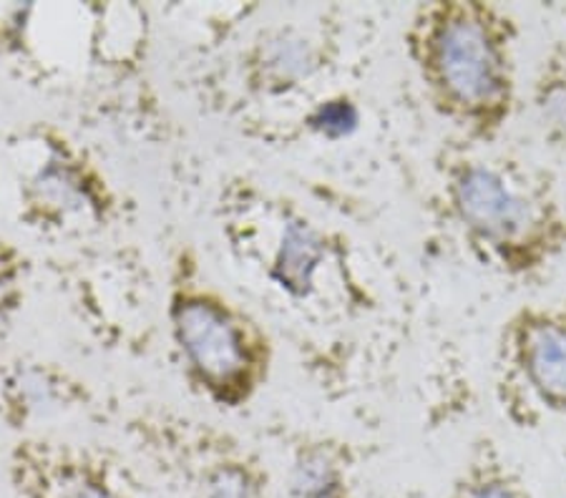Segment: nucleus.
<instances>
[{
  "label": "nucleus",
  "instance_id": "nucleus-14",
  "mask_svg": "<svg viewBox=\"0 0 566 498\" xmlns=\"http://www.w3.org/2000/svg\"><path fill=\"white\" fill-rule=\"evenodd\" d=\"M534 108L546 139L566 147V51L554 49L534 78Z\"/></svg>",
  "mask_w": 566,
  "mask_h": 498
},
{
  "label": "nucleus",
  "instance_id": "nucleus-6",
  "mask_svg": "<svg viewBox=\"0 0 566 498\" xmlns=\"http://www.w3.org/2000/svg\"><path fill=\"white\" fill-rule=\"evenodd\" d=\"M6 153L25 230L49 240H84L124 220L122 192L102 159L59 124L21 126Z\"/></svg>",
  "mask_w": 566,
  "mask_h": 498
},
{
  "label": "nucleus",
  "instance_id": "nucleus-15",
  "mask_svg": "<svg viewBox=\"0 0 566 498\" xmlns=\"http://www.w3.org/2000/svg\"><path fill=\"white\" fill-rule=\"evenodd\" d=\"M31 262L13 242L0 237V332H6L23 310L29 295Z\"/></svg>",
  "mask_w": 566,
  "mask_h": 498
},
{
  "label": "nucleus",
  "instance_id": "nucleus-5",
  "mask_svg": "<svg viewBox=\"0 0 566 498\" xmlns=\"http://www.w3.org/2000/svg\"><path fill=\"white\" fill-rule=\"evenodd\" d=\"M149 13L134 3L0 6V56L43 84L129 81L144 68Z\"/></svg>",
  "mask_w": 566,
  "mask_h": 498
},
{
  "label": "nucleus",
  "instance_id": "nucleus-8",
  "mask_svg": "<svg viewBox=\"0 0 566 498\" xmlns=\"http://www.w3.org/2000/svg\"><path fill=\"white\" fill-rule=\"evenodd\" d=\"M491 388L504 418L522 431L566 421V300H534L501 320Z\"/></svg>",
  "mask_w": 566,
  "mask_h": 498
},
{
  "label": "nucleus",
  "instance_id": "nucleus-3",
  "mask_svg": "<svg viewBox=\"0 0 566 498\" xmlns=\"http://www.w3.org/2000/svg\"><path fill=\"white\" fill-rule=\"evenodd\" d=\"M518 21L491 0H431L408 15L403 51L451 136L499 144L518 104Z\"/></svg>",
  "mask_w": 566,
  "mask_h": 498
},
{
  "label": "nucleus",
  "instance_id": "nucleus-2",
  "mask_svg": "<svg viewBox=\"0 0 566 498\" xmlns=\"http://www.w3.org/2000/svg\"><path fill=\"white\" fill-rule=\"evenodd\" d=\"M446 220L481 265L532 279L566 255V204L536 161L449 136L433 157Z\"/></svg>",
  "mask_w": 566,
  "mask_h": 498
},
{
  "label": "nucleus",
  "instance_id": "nucleus-9",
  "mask_svg": "<svg viewBox=\"0 0 566 498\" xmlns=\"http://www.w3.org/2000/svg\"><path fill=\"white\" fill-rule=\"evenodd\" d=\"M8 481L18 498H144L139 478L116 451L53 433L13 443Z\"/></svg>",
  "mask_w": 566,
  "mask_h": 498
},
{
  "label": "nucleus",
  "instance_id": "nucleus-13",
  "mask_svg": "<svg viewBox=\"0 0 566 498\" xmlns=\"http://www.w3.org/2000/svg\"><path fill=\"white\" fill-rule=\"evenodd\" d=\"M446 498H536V494L501 443L479 436L465 451Z\"/></svg>",
  "mask_w": 566,
  "mask_h": 498
},
{
  "label": "nucleus",
  "instance_id": "nucleus-11",
  "mask_svg": "<svg viewBox=\"0 0 566 498\" xmlns=\"http://www.w3.org/2000/svg\"><path fill=\"white\" fill-rule=\"evenodd\" d=\"M91 403L88 380L63 362L21 356L0 370V418L18 436L43 433V425L71 418Z\"/></svg>",
  "mask_w": 566,
  "mask_h": 498
},
{
  "label": "nucleus",
  "instance_id": "nucleus-4",
  "mask_svg": "<svg viewBox=\"0 0 566 498\" xmlns=\"http://www.w3.org/2000/svg\"><path fill=\"white\" fill-rule=\"evenodd\" d=\"M167 330L189 391L217 411H242L268 388L275 338L248 305L209 279L189 244L169 262Z\"/></svg>",
  "mask_w": 566,
  "mask_h": 498
},
{
  "label": "nucleus",
  "instance_id": "nucleus-1",
  "mask_svg": "<svg viewBox=\"0 0 566 498\" xmlns=\"http://www.w3.org/2000/svg\"><path fill=\"white\" fill-rule=\"evenodd\" d=\"M217 226L237 267L307 322L355 320L373 300L353 242L260 181L237 177L219 189Z\"/></svg>",
  "mask_w": 566,
  "mask_h": 498
},
{
  "label": "nucleus",
  "instance_id": "nucleus-10",
  "mask_svg": "<svg viewBox=\"0 0 566 498\" xmlns=\"http://www.w3.org/2000/svg\"><path fill=\"white\" fill-rule=\"evenodd\" d=\"M337 56L340 39L327 18L268 23L237 56L234 81L248 102L277 104L319 84Z\"/></svg>",
  "mask_w": 566,
  "mask_h": 498
},
{
  "label": "nucleus",
  "instance_id": "nucleus-7",
  "mask_svg": "<svg viewBox=\"0 0 566 498\" xmlns=\"http://www.w3.org/2000/svg\"><path fill=\"white\" fill-rule=\"evenodd\" d=\"M126 438L189 498H275L260 451L212 421L149 405L126 421Z\"/></svg>",
  "mask_w": 566,
  "mask_h": 498
},
{
  "label": "nucleus",
  "instance_id": "nucleus-12",
  "mask_svg": "<svg viewBox=\"0 0 566 498\" xmlns=\"http://www.w3.org/2000/svg\"><path fill=\"white\" fill-rule=\"evenodd\" d=\"M360 456L335 433L307 431L290 441L282 488L285 498H360Z\"/></svg>",
  "mask_w": 566,
  "mask_h": 498
}]
</instances>
